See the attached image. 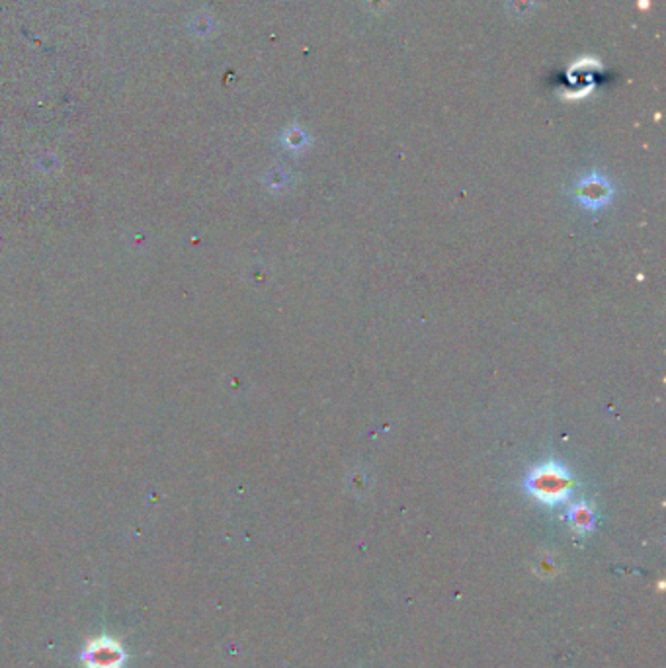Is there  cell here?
I'll return each mask as SVG.
<instances>
[{"label":"cell","mask_w":666,"mask_h":668,"mask_svg":"<svg viewBox=\"0 0 666 668\" xmlns=\"http://www.w3.org/2000/svg\"><path fill=\"white\" fill-rule=\"evenodd\" d=\"M80 660L86 668H121L126 662V651L116 639L98 637L86 643Z\"/></svg>","instance_id":"cell-1"}]
</instances>
